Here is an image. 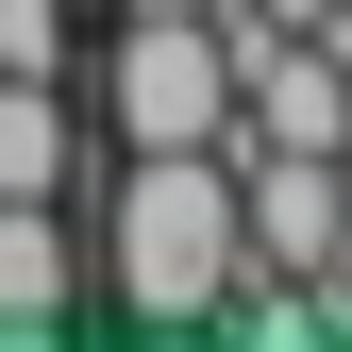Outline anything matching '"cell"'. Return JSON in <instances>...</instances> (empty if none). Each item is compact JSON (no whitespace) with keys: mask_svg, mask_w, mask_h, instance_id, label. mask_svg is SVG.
Returning a JSON list of instances; mask_svg holds the SVG:
<instances>
[{"mask_svg":"<svg viewBox=\"0 0 352 352\" xmlns=\"http://www.w3.org/2000/svg\"><path fill=\"white\" fill-rule=\"evenodd\" d=\"M235 252L302 285H352V168L336 151H235Z\"/></svg>","mask_w":352,"mask_h":352,"instance_id":"3957f363","label":"cell"},{"mask_svg":"<svg viewBox=\"0 0 352 352\" xmlns=\"http://www.w3.org/2000/svg\"><path fill=\"white\" fill-rule=\"evenodd\" d=\"M336 51H352V17H336Z\"/></svg>","mask_w":352,"mask_h":352,"instance_id":"9c48e42d","label":"cell"},{"mask_svg":"<svg viewBox=\"0 0 352 352\" xmlns=\"http://www.w3.org/2000/svg\"><path fill=\"white\" fill-rule=\"evenodd\" d=\"M235 151H118V201H101V302L118 319H218L235 285Z\"/></svg>","mask_w":352,"mask_h":352,"instance_id":"6da1fadb","label":"cell"},{"mask_svg":"<svg viewBox=\"0 0 352 352\" xmlns=\"http://www.w3.org/2000/svg\"><path fill=\"white\" fill-rule=\"evenodd\" d=\"M218 17H235V34H336L352 0H218Z\"/></svg>","mask_w":352,"mask_h":352,"instance_id":"52a82bcc","label":"cell"},{"mask_svg":"<svg viewBox=\"0 0 352 352\" xmlns=\"http://www.w3.org/2000/svg\"><path fill=\"white\" fill-rule=\"evenodd\" d=\"M67 168H84L67 67H0V201H67Z\"/></svg>","mask_w":352,"mask_h":352,"instance_id":"5b68a950","label":"cell"},{"mask_svg":"<svg viewBox=\"0 0 352 352\" xmlns=\"http://www.w3.org/2000/svg\"><path fill=\"white\" fill-rule=\"evenodd\" d=\"M218 151H352V51L336 34H235V135Z\"/></svg>","mask_w":352,"mask_h":352,"instance_id":"277c9868","label":"cell"},{"mask_svg":"<svg viewBox=\"0 0 352 352\" xmlns=\"http://www.w3.org/2000/svg\"><path fill=\"white\" fill-rule=\"evenodd\" d=\"M185 17H218V0H185Z\"/></svg>","mask_w":352,"mask_h":352,"instance_id":"ba28073f","label":"cell"},{"mask_svg":"<svg viewBox=\"0 0 352 352\" xmlns=\"http://www.w3.org/2000/svg\"><path fill=\"white\" fill-rule=\"evenodd\" d=\"M101 135L118 151H218L235 135V17L118 0V34H101Z\"/></svg>","mask_w":352,"mask_h":352,"instance_id":"7a4b0ae2","label":"cell"},{"mask_svg":"<svg viewBox=\"0 0 352 352\" xmlns=\"http://www.w3.org/2000/svg\"><path fill=\"white\" fill-rule=\"evenodd\" d=\"M67 302H84V235L51 201H0V336H67Z\"/></svg>","mask_w":352,"mask_h":352,"instance_id":"8992f818","label":"cell"}]
</instances>
